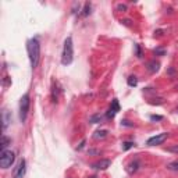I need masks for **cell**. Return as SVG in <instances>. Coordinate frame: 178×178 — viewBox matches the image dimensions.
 Masks as SVG:
<instances>
[{
    "mask_svg": "<svg viewBox=\"0 0 178 178\" xmlns=\"http://www.w3.org/2000/svg\"><path fill=\"white\" fill-rule=\"evenodd\" d=\"M26 49H28V56L31 60V67L36 68L39 64V57H41V45L38 42V39H29Z\"/></svg>",
    "mask_w": 178,
    "mask_h": 178,
    "instance_id": "1",
    "label": "cell"
},
{
    "mask_svg": "<svg viewBox=\"0 0 178 178\" xmlns=\"http://www.w3.org/2000/svg\"><path fill=\"white\" fill-rule=\"evenodd\" d=\"M74 58V47H73V39L71 36H68L64 41V47H63V53H61V64L63 66H68L73 63Z\"/></svg>",
    "mask_w": 178,
    "mask_h": 178,
    "instance_id": "2",
    "label": "cell"
},
{
    "mask_svg": "<svg viewBox=\"0 0 178 178\" xmlns=\"http://www.w3.org/2000/svg\"><path fill=\"white\" fill-rule=\"evenodd\" d=\"M16 160V155L11 150H1L0 153V167L1 168H10Z\"/></svg>",
    "mask_w": 178,
    "mask_h": 178,
    "instance_id": "3",
    "label": "cell"
},
{
    "mask_svg": "<svg viewBox=\"0 0 178 178\" xmlns=\"http://www.w3.org/2000/svg\"><path fill=\"white\" fill-rule=\"evenodd\" d=\"M29 105H31L29 95L25 93L20 100V120H21V122H25L28 111H29Z\"/></svg>",
    "mask_w": 178,
    "mask_h": 178,
    "instance_id": "4",
    "label": "cell"
},
{
    "mask_svg": "<svg viewBox=\"0 0 178 178\" xmlns=\"http://www.w3.org/2000/svg\"><path fill=\"white\" fill-rule=\"evenodd\" d=\"M168 138V132H163V134H159L156 136H152V138H149L147 139V145L149 146H156V145H162L164 143V141Z\"/></svg>",
    "mask_w": 178,
    "mask_h": 178,
    "instance_id": "5",
    "label": "cell"
},
{
    "mask_svg": "<svg viewBox=\"0 0 178 178\" xmlns=\"http://www.w3.org/2000/svg\"><path fill=\"white\" fill-rule=\"evenodd\" d=\"M26 171V163L25 160L22 159L21 162L18 163V166L16 167V171H14V178H24Z\"/></svg>",
    "mask_w": 178,
    "mask_h": 178,
    "instance_id": "6",
    "label": "cell"
},
{
    "mask_svg": "<svg viewBox=\"0 0 178 178\" xmlns=\"http://www.w3.org/2000/svg\"><path fill=\"white\" fill-rule=\"evenodd\" d=\"M110 166H111L110 160L103 159V160H100V162H98V163H93V164H92V168H95V170H106V168H109Z\"/></svg>",
    "mask_w": 178,
    "mask_h": 178,
    "instance_id": "7",
    "label": "cell"
},
{
    "mask_svg": "<svg viewBox=\"0 0 178 178\" xmlns=\"http://www.w3.org/2000/svg\"><path fill=\"white\" fill-rule=\"evenodd\" d=\"M117 111H120V106H118V100L117 99H113V105L109 109V113H107V117L109 118H113L115 114H117Z\"/></svg>",
    "mask_w": 178,
    "mask_h": 178,
    "instance_id": "8",
    "label": "cell"
},
{
    "mask_svg": "<svg viewBox=\"0 0 178 178\" xmlns=\"http://www.w3.org/2000/svg\"><path fill=\"white\" fill-rule=\"evenodd\" d=\"M1 121H3V130H6L11 122V115L9 113V110H6V109L1 111Z\"/></svg>",
    "mask_w": 178,
    "mask_h": 178,
    "instance_id": "9",
    "label": "cell"
},
{
    "mask_svg": "<svg viewBox=\"0 0 178 178\" xmlns=\"http://www.w3.org/2000/svg\"><path fill=\"white\" fill-rule=\"evenodd\" d=\"M159 67H160V64H159V61H156V60H152V61L147 63V70H149V73H157V71H159Z\"/></svg>",
    "mask_w": 178,
    "mask_h": 178,
    "instance_id": "10",
    "label": "cell"
},
{
    "mask_svg": "<svg viewBox=\"0 0 178 178\" xmlns=\"http://www.w3.org/2000/svg\"><path fill=\"white\" fill-rule=\"evenodd\" d=\"M107 134H109L107 130H99V131H96L93 134V138L95 139H105L106 136H107Z\"/></svg>",
    "mask_w": 178,
    "mask_h": 178,
    "instance_id": "11",
    "label": "cell"
},
{
    "mask_svg": "<svg viewBox=\"0 0 178 178\" xmlns=\"http://www.w3.org/2000/svg\"><path fill=\"white\" fill-rule=\"evenodd\" d=\"M9 143H10V139H9L6 135L1 136V142H0V147H1V150H6V147L9 146Z\"/></svg>",
    "mask_w": 178,
    "mask_h": 178,
    "instance_id": "12",
    "label": "cell"
},
{
    "mask_svg": "<svg viewBox=\"0 0 178 178\" xmlns=\"http://www.w3.org/2000/svg\"><path fill=\"white\" fill-rule=\"evenodd\" d=\"M138 167H139V163L138 162H134V163H131V164H130V166H128V168H127V170H128V173H135L136 170H138Z\"/></svg>",
    "mask_w": 178,
    "mask_h": 178,
    "instance_id": "13",
    "label": "cell"
},
{
    "mask_svg": "<svg viewBox=\"0 0 178 178\" xmlns=\"http://www.w3.org/2000/svg\"><path fill=\"white\" fill-rule=\"evenodd\" d=\"M127 82H128L130 86H136V85H138V78H136L135 75H131V77H128Z\"/></svg>",
    "mask_w": 178,
    "mask_h": 178,
    "instance_id": "14",
    "label": "cell"
},
{
    "mask_svg": "<svg viewBox=\"0 0 178 178\" xmlns=\"http://www.w3.org/2000/svg\"><path fill=\"white\" fill-rule=\"evenodd\" d=\"M167 170H171V171H178V160L168 163V164H167Z\"/></svg>",
    "mask_w": 178,
    "mask_h": 178,
    "instance_id": "15",
    "label": "cell"
},
{
    "mask_svg": "<svg viewBox=\"0 0 178 178\" xmlns=\"http://www.w3.org/2000/svg\"><path fill=\"white\" fill-rule=\"evenodd\" d=\"M89 13H90V4L89 3H85V7H84V10H82V16L86 17V16H89Z\"/></svg>",
    "mask_w": 178,
    "mask_h": 178,
    "instance_id": "16",
    "label": "cell"
},
{
    "mask_svg": "<svg viewBox=\"0 0 178 178\" xmlns=\"http://www.w3.org/2000/svg\"><path fill=\"white\" fill-rule=\"evenodd\" d=\"M102 120V115L100 114H95V115H92V117H90V122H92V124H96V122H99V121Z\"/></svg>",
    "mask_w": 178,
    "mask_h": 178,
    "instance_id": "17",
    "label": "cell"
},
{
    "mask_svg": "<svg viewBox=\"0 0 178 178\" xmlns=\"http://www.w3.org/2000/svg\"><path fill=\"white\" fill-rule=\"evenodd\" d=\"M167 150H168V152H171V153H175V155H178V145H173V146L167 147Z\"/></svg>",
    "mask_w": 178,
    "mask_h": 178,
    "instance_id": "18",
    "label": "cell"
},
{
    "mask_svg": "<svg viewBox=\"0 0 178 178\" xmlns=\"http://www.w3.org/2000/svg\"><path fill=\"white\" fill-rule=\"evenodd\" d=\"M132 146H134L132 142H125V143H122V149H124V150H128V149H131Z\"/></svg>",
    "mask_w": 178,
    "mask_h": 178,
    "instance_id": "19",
    "label": "cell"
},
{
    "mask_svg": "<svg viewBox=\"0 0 178 178\" xmlns=\"http://www.w3.org/2000/svg\"><path fill=\"white\" fill-rule=\"evenodd\" d=\"M155 54H159V56H164V54H166V50H164V49H155Z\"/></svg>",
    "mask_w": 178,
    "mask_h": 178,
    "instance_id": "20",
    "label": "cell"
},
{
    "mask_svg": "<svg viewBox=\"0 0 178 178\" xmlns=\"http://www.w3.org/2000/svg\"><path fill=\"white\" fill-rule=\"evenodd\" d=\"M150 120L152 121H162L163 117L162 115H150Z\"/></svg>",
    "mask_w": 178,
    "mask_h": 178,
    "instance_id": "21",
    "label": "cell"
},
{
    "mask_svg": "<svg viewBox=\"0 0 178 178\" xmlns=\"http://www.w3.org/2000/svg\"><path fill=\"white\" fill-rule=\"evenodd\" d=\"M135 49H136V56H138V57H142V52H141L139 45H135Z\"/></svg>",
    "mask_w": 178,
    "mask_h": 178,
    "instance_id": "22",
    "label": "cell"
},
{
    "mask_svg": "<svg viewBox=\"0 0 178 178\" xmlns=\"http://www.w3.org/2000/svg\"><path fill=\"white\" fill-rule=\"evenodd\" d=\"M117 10L118 11H127V6L125 4H118L117 6Z\"/></svg>",
    "mask_w": 178,
    "mask_h": 178,
    "instance_id": "23",
    "label": "cell"
},
{
    "mask_svg": "<svg viewBox=\"0 0 178 178\" xmlns=\"http://www.w3.org/2000/svg\"><path fill=\"white\" fill-rule=\"evenodd\" d=\"M121 124H122V125H125V127H134L132 124H130V121H127V120H124Z\"/></svg>",
    "mask_w": 178,
    "mask_h": 178,
    "instance_id": "24",
    "label": "cell"
},
{
    "mask_svg": "<svg viewBox=\"0 0 178 178\" xmlns=\"http://www.w3.org/2000/svg\"><path fill=\"white\" fill-rule=\"evenodd\" d=\"M121 22H124L125 25H130V20H124V21H121Z\"/></svg>",
    "mask_w": 178,
    "mask_h": 178,
    "instance_id": "25",
    "label": "cell"
},
{
    "mask_svg": "<svg viewBox=\"0 0 178 178\" xmlns=\"http://www.w3.org/2000/svg\"><path fill=\"white\" fill-rule=\"evenodd\" d=\"M88 178H99L98 175H90V177H88Z\"/></svg>",
    "mask_w": 178,
    "mask_h": 178,
    "instance_id": "26",
    "label": "cell"
}]
</instances>
